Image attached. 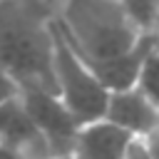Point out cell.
Segmentation results:
<instances>
[{
	"label": "cell",
	"instance_id": "2",
	"mask_svg": "<svg viewBox=\"0 0 159 159\" xmlns=\"http://www.w3.org/2000/svg\"><path fill=\"white\" fill-rule=\"evenodd\" d=\"M52 57V20H40L22 0H0V67L20 87L55 89Z\"/></svg>",
	"mask_w": 159,
	"mask_h": 159
},
{
	"label": "cell",
	"instance_id": "12",
	"mask_svg": "<svg viewBox=\"0 0 159 159\" xmlns=\"http://www.w3.org/2000/svg\"><path fill=\"white\" fill-rule=\"evenodd\" d=\"M127 159H154V157H152V154H149V152L144 149V144H142V142L137 139V142H134V147L129 149Z\"/></svg>",
	"mask_w": 159,
	"mask_h": 159
},
{
	"label": "cell",
	"instance_id": "10",
	"mask_svg": "<svg viewBox=\"0 0 159 159\" xmlns=\"http://www.w3.org/2000/svg\"><path fill=\"white\" fill-rule=\"evenodd\" d=\"M20 89H22V87L17 84V80L0 67V107L7 104L10 99H15V97L20 94Z\"/></svg>",
	"mask_w": 159,
	"mask_h": 159
},
{
	"label": "cell",
	"instance_id": "15",
	"mask_svg": "<svg viewBox=\"0 0 159 159\" xmlns=\"http://www.w3.org/2000/svg\"><path fill=\"white\" fill-rule=\"evenodd\" d=\"M157 37H159V32H157Z\"/></svg>",
	"mask_w": 159,
	"mask_h": 159
},
{
	"label": "cell",
	"instance_id": "1",
	"mask_svg": "<svg viewBox=\"0 0 159 159\" xmlns=\"http://www.w3.org/2000/svg\"><path fill=\"white\" fill-rule=\"evenodd\" d=\"M55 20L109 89L134 84L154 35H144L119 0H65Z\"/></svg>",
	"mask_w": 159,
	"mask_h": 159
},
{
	"label": "cell",
	"instance_id": "14",
	"mask_svg": "<svg viewBox=\"0 0 159 159\" xmlns=\"http://www.w3.org/2000/svg\"><path fill=\"white\" fill-rule=\"evenodd\" d=\"M42 159H75L72 154H47V157H42Z\"/></svg>",
	"mask_w": 159,
	"mask_h": 159
},
{
	"label": "cell",
	"instance_id": "7",
	"mask_svg": "<svg viewBox=\"0 0 159 159\" xmlns=\"http://www.w3.org/2000/svg\"><path fill=\"white\" fill-rule=\"evenodd\" d=\"M104 117L119 124L122 129H127L129 134H134L137 139H142L159 122V109L147 99V94L137 84H129V87L109 92Z\"/></svg>",
	"mask_w": 159,
	"mask_h": 159
},
{
	"label": "cell",
	"instance_id": "6",
	"mask_svg": "<svg viewBox=\"0 0 159 159\" xmlns=\"http://www.w3.org/2000/svg\"><path fill=\"white\" fill-rule=\"evenodd\" d=\"M0 144L20 152L27 159H42L47 157V144L42 134L37 132L25 102H22V89L15 99L0 107Z\"/></svg>",
	"mask_w": 159,
	"mask_h": 159
},
{
	"label": "cell",
	"instance_id": "8",
	"mask_svg": "<svg viewBox=\"0 0 159 159\" xmlns=\"http://www.w3.org/2000/svg\"><path fill=\"white\" fill-rule=\"evenodd\" d=\"M134 84L159 109V37L157 35L149 40V45L144 50V57H142V65H139V72H137Z\"/></svg>",
	"mask_w": 159,
	"mask_h": 159
},
{
	"label": "cell",
	"instance_id": "11",
	"mask_svg": "<svg viewBox=\"0 0 159 159\" xmlns=\"http://www.w3.org/2000/svg\"><path fill=\"white\" fill-rule=\"evenodd\" d=\"M139 142L144 144V149H147L154 159H159V122H157V124H154V127H152Z\"/></svg>",
	"mask_w": 159,
	"mask_h": 159
},
{
	"label": "cell",
	"instance_id": "4",
	"mask_svg": "<svg viewBox=\"0 0 159 159\" xmlns=\"http://www.w3.org/2000/svg\"><path fill=\"white\" fill-rule=\"evenodd\" d=\"M22 102L50 154H70L82 122L50 87H22Z\"/></svg>",
	"mask_w": 159,
	"mask_h": 159
},
{
	"label": "cell",
	"instance_id": "9",
	"mask_svg": "<svg viewBox=\"0 0 159 159\" xmlns=\"http://www.w3.org/2000/svg\"><path fill=\"white\" fill-rule=\"evenodd\" d=\"M144 35L159 32V0H119Z\"/></svg>",
	"mask_w": 159,
	"mask_h": 159
},
{
	"label": "cell",
	"instance_id": "5",
	"mask_svg": "<svg viewBox=\"0 0 159 159\" xmlns=\"http://www.w3.org/2000/svg\"><path fill=\"white\" fill-rule=\"evenodd\" d=\"M134 142V134L109 122L107 117H99L80 127L70 154L75 159H127Z\"/></svg>",
	"mask_w": 159,
	"mask_h": 159
},
{
	"label": "cell",
	"instance_id": "13",
	"mask_svg": "<svg viewBox=\"0 0 159 159\" xmlns=\"http://www.w3.org/2000/svg\"><path fill=\"white\" fill-rule=\"evenodd\" d=\"M0 159H27V157H22L20 152H15V149H10V147L0 144Z\"/></svg>",
	"mask_w": 159,
	"mask_h": 159
},
{
	"label": "cell",
	"instance_id": "3",
	"mask_svg": "<svg viewBox=\"0 0 159 159\" xmlns=\"http://www.w3.org/2000/svg\"><path fill=\"white\" fill-rule=\"evenodd\" d=\"M52 32H55V57H52L55 92L82 124L104 117L112 89L62 35L55 17H52Z\"/></svg>",
	"mask_w": 159,
	"mask_h": 159
}]
</instances>
